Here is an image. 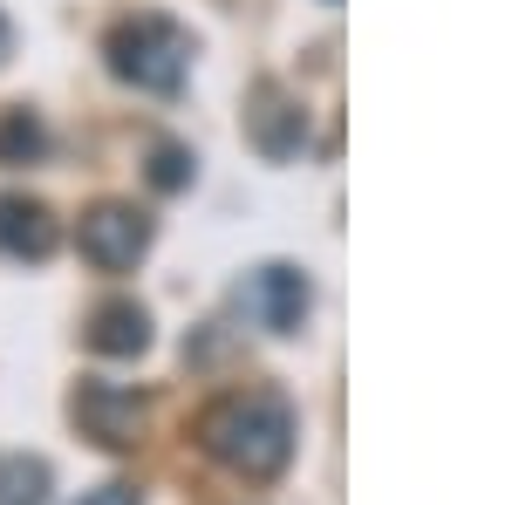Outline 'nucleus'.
Returning <instances> with one entry per match:
<instances>
[{
  "label": "nucleus",
  "mask_w": 512,
  "mask_h": 505,
  "mask_svg": "<svg viewBox=\"0 0 512 505\" xmlns=\"http://www.w3.org/2000/svg\"><path fill=\"white\" fill-rule=\"evenodd\" d=\"M198 444L226 471L267 485V478H280L287 458H294V410H287V396H274V389L219 396V403L198 417Z\"/></svg>",
  "instance_id": "f257e3e1"
},
{
  "label": "nucleus",
  "mask_w": 512,
  "mask_h": 505,
  "mask_svg": "<svg viewBox=\"0 0 512 505\" xmlns=\"http://www.w3.org/2000/svg\"><path fill=\"white\" fill-rule=\"evenodd\" d=\"M110 69H117L130 89H151V96H171L185 69H192V35L164 14H130L110 35Z\"/></svg>",
  "instance_id": "f03ea898"
},
{
  "label": "nucleus",
  "mask_w": 512,
  "mask_h": 505,
  "mask_svg": "<svg viewBox=\"0 0 512 505\" xmlns=\"http://www.w3.org/2000/svg\"><path fill=\"white\" fill-rule=\"evenodd\" d=\"M308 301H315L308 273L287 267V260H267V267H253L233 287L239 321H246V328H267V335H294V328L308 321Z\"/></svg>",
  "instance_id": "7ed1b4c3"
},
{
  "label": "nucleus",
  "mask_w": 512,
  "mask_h": 505,
  "mask_svg": "<svg viewBox=\"0 0 512 505\" xmlns=\"http://www.w3.org/2000/svg\"><path fill=\"white\" fill-rule=\"evenodd\" d=\"M76 239H82V260L96 273H123V267H137V253L151 246V219L137 205H123V198H103V205L82 212Z\"/></svg>",
  "instance_id": "20e7f679"
},
{
  "label": "nucleus",
  "mask_w": 512,
  "mask_h": 505,
  "mask_svg": "<svg viewBox=\"0 0 512 505\" xmlns=\"http://www.w3.org/2000/svg\"><path fill=\"white\" fill-rule=\"evenodd\" d=\"M246 137H253V151L260 157H294L308 144V110L280 89V82H253V96H246Z\"/></svg>",
  "instance_id": "39448f33"
},
{
  "label": "nucleus",
  "mask_w": 512,
  "mask_h": 505,
  "mask_svg": "<svg viewBox=\"0 0 512 505\" xmlns=\"http://www.w3.org/2000/svg\"><path fill=\"white\" fill-rule=\"evenodd\" d=\"M76 424H82V437H96L103 451H130L137 430H144V403L117 383H82L76 389Z\"/></svg>",
  "instance_id": "423d86ee"
},
{
  "label": "nucleus",
  "mask_w": 512,
  "mask_h": 505,
  "mask_svg": "<svg viewBox=\"0 0 512 505\" xmlns=\"http://www.w3.org/2000/svg\"><path fill=\"white\" fill-rule=\"evenodd\" d=\"M62 246V226L48 219V205L35 198H0V253H14V260H48Z\"/></svg>",
  "instance_id": "0eeeda50"
},
{
  "label": "nucleus",
  "mask_w": 512,
  "mask_h": 505,
  "mask_svg": "<svg viewBox=\"0 0 512 505\" xmlns=\"http://www.w3.org/2000/svg\"><path fill=\"white\" fill-rule=\"evenodd\" d=\"M89 349L96 355H144L151 349V314L137 301H103L89 314Z\"/></svg>",
  "instance_id": "6e6552de"
},
{
  "label": "nucleus",
  "mask_w": 512,
  "mask_h": 505,
  "mask_svg": "<svg viewBox=\"0 0 512 505\" xmlns=\"http://www.w3.org/2000/svg\"><path fill=\"white\" fill-rule=\"evenodd\" d=\"M48 465L28 458V451H14V458H0V505H48Z\"/></svg>",
  "instance_id": "1a4fd4ad"
},
{
  "label": "nucleus",
  "mask_w": 512,
  "mask_h": 505,
  "mask_svg": "<svg viewBox=\"0 0 512 505\" xmlns=\"http://www.w3.org/2000/svg\"><path fill=\"white\" fill-rule=\"evenodd\" d=\"M41 144H48V130H41L28 110H7V117H0V164H35Z\"/></svg>",
  "instance_id": "9d476101"
},
{
  "label": "nucleus",
  "mask_w": 512,
  "mask_h": 505,
  "mask_svg": "<svg viewBox=\"0 0 512 505\" xmlns=\"http://www.w3.org/2000/svg\"><path fill=\"white\" fill-rule=\"evenodd\" d=\"M185 178H192V157L178 151V144H158V151H151V185H158V192H178Z\"/></svg>",
  "instance_id": "9b49d317"
},
{
  "label": "nucleus",
  "mask_w": 512,
  "mask_h": 505,
  "mask_svg": "<svg viewBox=\"0 0 512 505\" xmlns=\"http://www.w3.org/2000/svg\"><path fill=\"white\" fill-rule=\"evenodd\" d=\"M82 505H137V492L130 485H103V492H89Z\"/></svg>",
  "instance_id": "f8f14e48"
},
{
  "label": "nucleus",
  "mask_w": 512,
  "mask_h": 505,
  "mask_svg": "<svg viewBox=\"0 0 512 505\" xmlns=\"http://www.w3.org/2000/svg\"><path fill=\"white\" fill-rule=\"evenodd\" d=\"M0 62H7V14H0Z\"/></svg>",
  "instance_id": "ddd939ff"
}]
</instances>
